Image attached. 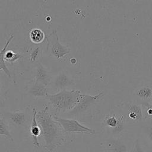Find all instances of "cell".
Listing matches in <instances>:
<instances>
[{
  "label": "cell",
  "mask_w": 152,
  "mask_h": 152,
  "mask_svg": "<svg viewBox=\"0 0 152 152\" xmlns=\"http://www.w3.org/2000/svg\"><path fill=\"white\" fill-rule=\"evenodd\" d=\"M36 119L41 129L40 135L44 140L42 147L46 151L53 152L65 142V132L49 113L48 106L45 105L42 110L37 112Z\"/></svg>",
  "instance_id": "1"
},
{
  "label": "cell",
  "mask_w": 152,
  "mask_h": 152,
  "mask_svg": "<svg viewBox=\"0 0 152 152\" xmlns=\"http://www.w3.org/2000/svg\"><path fill=\"white\" fill-rule=\"evenodd\" d=\"M81 96L79 90L65 89L55 94H48L46 99L52 110L56 113H60L72 110L80 102Z\"/></svg>",
  "instance_id": "2"
},
{
  "label": "cell",
  "mask_w": 152,
  "mask_h": 152,
  "mask_svg": "<svg viewBox=\"0 0 152 152\" xmlns=\"http://www.w3.org/2000/svg\"><path fill=\"white\" fill-rule=\"evenodd\" d=\"M46 40L47 52L56 59H61L71 52L69 46L60 43L56 30H54L52 33L46 35Z\"/></svg>",
  "instance_id": "3"
},
{
  "label": "cell",
  "mask_w": 152,
  "mask_h": 152,
  "mask_svg": "<svg viewBox=\"0 0 152 152\" xmlns=\"http://www.w3.org/2000/svg\"><path fill=\"white\" fill-rule=\"evenodd\" d=\"M28 109L29 108L27 107L25 110L20 111H4L2 113V118L7 124L13 126L24 128L28 125L30 119Z\"/></svg>",
  "instance_id": "4"
},
{
  "label": "cell",
  "mask_w": 152,
  "mask_h": 152,
  "mask_svg": "<svg viewBox=\"0 0 152 152\" xmlns=\"http://www.w3.org/2000/svg\"><path fill=\"white\" fill-rule=\"evenodd\" d=\"M54 119L60 124L65 133H86L94 134L95 131L81 124L74 119H65L53 115Z\"/></svg>",
  "instance_id": "5"
},
{
  "label": "cell",
  "mask_w": 152,
  "mask_h": 152,
  "mask_svg": "<svg viewBox=\"0 0 152 152\" xmlns=\"http://www.w3.org/2000/svg\"><path fill=\"white\" fill-rule=\"evenodd\" d=\"M103 95V93H100L96 96H90L87 94H83L81 99L77 105L70 112L72 113H82L87 110L89 107L97 99H99L101 96Z\"/></svg>",
  "instance_id": "6"
},
{
  "label": "cell",
  "mask_w": 152,
  "mask_h": 152,
  "mask_svg": "<svg viewBox=\"0 0 152 152\" xmlns=\"http://www.w3.org/2000/svg\"><path fill=\"white\" fill-rule=\"evenodd\" d=\"M52 79L50 73L40 63L36 66L34 81L48 86L51 84Z\"/></svg>",
  "instance_id": "7"
},
{
  "label": "cell",
  "mask_w": 152,
  "mask_h": 152,
  "mask_svg": "<svg viewBox=\"0 0 152 152\" xmlns=\"http://www.w3.org/2000/svg\"><path fill=\"white\" fill-rule=\"evenodd\" d=\"M74 84V81L65 73L59 74L54 79H52L51 84L58 90L61 91L66 89Z\"/></svg>",
  "instance_id": "8"
},
{
  "label": "cell",
  "mask_w": 152,
  "mask_h": 152,
  "mask_svg": "<svg viewBox=\"0 0 152 152\" xmlns=\"http://www.w3.org/2000/svg\"><path fill=\"white\" fill-rule=\"evenodd\" d=\"M37 109L36 107L33 108V116L31 122H30V134L33 138V144L34 147H40V144L38 141V137L41 134V129L38 124L37 121L36 119Z\"/></svg>",
  "instance_id": "9"
},
{
  "label": "cell",
  "mask_w": 152,
  "mask_h": 152,
  "mask_svg": "<svg viewBox=\"0 0 152 152\" xmlns=\"http://www.w3.org/2000/svg\"><path fill=\"white\" fill-rule=\"evenodd\" d=\"M28 93L33 97H45L48 94V86L34 81L28 88Z\"/></svg>",
  "instance_id": "10"
},
{
  "label": "cell",
  "mask_w": 152,
  "mask_h": 152,
  "mask_svg": "<svg viewBox=\"0 0 152 152\" xmlns=\"http://www.w3.org/2000/svg\"><path fill=\"white\" fill-rule=\"evenodd\" d=\"M28 61L32 64L36 65L40 64L42 56V46L40 45H36L29 48L28 50Z\"/></svg>",
  "instance_id": "11"
},
{
  "label": "cell",
  "mask_w": 152,
  "mask_h": 152,
  "mask_svg": "<svg viewBox=\"0 0 152 152\" xmlns=\"http://www.w3.org/2000/svg\"><path fill=\"white\" fill-rule=\"evenodd\" d=\"M46 34L43 31L38 28H32L29 32L30 41L34 45H40L46 40Z\"/></svg>",
  "instance_id": "12"
},
{
  "label": "cell",
  "mask_w": 152,
  "mask_h": 152,
  "mask_svg": "<svg viewBox=\"0 0 152 152\" xmlns=\"http://www.w3.org/2000/svg\"><path fill=\"white\" fill-rule=\"evenodd\" d=\"M135 95L142 101H149L152 99V88L147 86L138 87L135 91Z\"/></svg>",
  "instance_id": "13"
},
{
  "label": "cell",
  "mask_w": 152,
  "mask_h": 152,
  "mask_svg": "<svg viewBox=\"0 0 152 152\" xmlns=\"http://www.w3.org/2000/svg\"><path fill=\"white\" fill-rule=\"evenodd\" d=\"M14 34H11L10 36V37H8V39L7 40V42L5 43L4 47L0 51V71L3 70L4 72L5 73V74L7 76H8L10 78L11 77V72H10V70L8 69L7 66L5 64V61L4 60V53L5 52V51L7 50V49L10 43L14 39Z\"/></svg>",
  "instance_id": "14"
},
{
  "label": "cell",
  "mask_w": 152,
  "mask_h": 152,
  "mask_svg": "<svg viewBox=\"0 0 152 152\" xmlns=\"http://www.w3.org/2000/svg\"><path fill=\"white\" fill-rule=\"evenodd\" d=\"M0 136L5 137L11 141H14V138L10 134L7 123L3 118L0 117Z\"/></svg>",
  "instance_id": "15"
},
{
  "label": "cell",
  "mask_w": 152,
  "mask_h": 152,
  "mask_svg": "<svg viewBox=\"0 0 152 152\" xmlns=\"http://www.w3.org/2000/svg\"><path fill=\"white\" fill-rule=\"evenodd\" d=\"M21 58V56L19 53L15 52L12 50H7L4 53V60L8 62L12 63L16 62Z\"/></svg>",
  "instance_id": "16"
},
{
  "label": "cell",
  "mask_w": 152,
  "mask_h": 152,
  "mask_svg": "<svg viewBox=\"0 0 152 152\" xmlns=\"http://www.w3.org/2000/svg\"><path fill=\"white\" fill-rule=\"evenodd\" d=\"M119 121L120 119L116 118L115 115L106 116L104 120L105 125L110 128L118 127L119 125Z\"/></svg>",
  "instance_id": "17"
},
{
  "label": "cell",
  "mask_w": 152,
  "mask_h": 152,
  "mask_svg": "<svg viewBox=\"0 0 152 152\" xmlns=\"http://www.w3.org/2000/svg\"><path fill=\"white\" fill-rule=\"evenodd\" d=\"M128 109L129 112L136 114L138 116L140 120L142 118V110L141 106L136 104H130L128 105Z\"/></svg>",
  "instance_id": "18"
},
{
  "label": "cell",
  "mask_w": 152,
  "mask_h": 152,
  "mask_svg": "<svg viewBox=\"0 0 152 152\" xmlns=\"http://www.w3.org/2000/svg\"><path fill=\"white\" fill-rule=\"evenodd\" d=\"M146 108V115L145 118H150L152 120V104L149 103H143L142 105Z\"/></svg>",
  "instance_id": "19"
},
{
  "label": "cell",
  "mask_w": 152,
  "mask_h": 152,
  "mask_svg": "<svg viewBox=\"0 0 152 152\" xmlns=\"http://www.w3.org/2000/svg\"><path fill=\"white\" fill-rule=\"evenodd\" d=\"M134 152H145L142 147L140 145V144L138 141V140L136 141L135 145V148H134Z\"/></svg>",
  "instance_id": "20"
},
{
  "label": "cell",
  "mask_w": 152,
  "mask_h": 152,
  "mask_svg": "<svg viewBox=\"0 0 152 152\" xmlns=\"http://www.w3.org/2000/svg\"><path fill=\"white\" fill-rule=\"evenodd\" d=\"M2 97L1 96V92H0V106L2 105Z\"/></svg>",
  "instance_id": "21"
},
{
  "label": "cell",
  "mask_w": 152,
  "mask_h": 152,
  "mask_svg": "<svg viewBox=\"0 0 152 152\" xmlns=\"http://www.w3.org/2000/svg\"><path fill=\"white\" fill-rule=\"evenodd\" d=\"M129 1H131L134 2H138L139 0H129Z\"/></svg>",
  "instance_id": "22"
}]
</instances>
